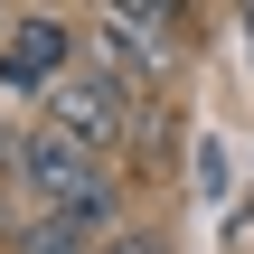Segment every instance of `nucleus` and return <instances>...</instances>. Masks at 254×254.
Segmentation results:
<instances>
[{
	"label": "nucleus",
	"mask_w": 254,
	"mask_h": 254,
	"mask_svg": "<svg viewBox=\"0 0 254 254\" xmlns=\"http://www.w3.org/2000/svg\"><path fill=\"white\" fill-rule=\"evenodd\" d=\"M47 123L66 132V141H85L94 160L123 141V85L104 75V66H85V75H66V85H47Z\"/></svg>",
	"instance_id": "nucleus-1"
},
{
	"label": "nucleus",
	"mask_w": 254,
	"mask_h": 254,
	"mask_svg": "<svg viewBox=\"0 0 254 254\" xmlns=\"http://www.w3.org/2000/svg\"><path fill=\"white\" fill-rule=\"evenodd\" d=\"M75 38H66V19H9V38H0V94H47V85H66L75 66Z\"/></svg>",
	"instance_id": "nucleus-2"
},
{
	"label": "nucleus",
	"mask_w": 254,
	"mask_h": 254,
	"mask_svg": "<svg viewBox=\"0 0 254 254\" xmlns=\"http://www.w3.org/2000/svg\"><path fill=\"white\" fill-rule=\"evenodd\" d=\"M94 28H104V57L113 66H132V75H160L170 57H179V9H151V0H113V9H94Z\"/></svg>",
	"instance_id": "nucleus-3"
},
{
	"label": "nucleus",
	"mask_w": 254,
	"mask_h": 254,
	"mask_svg": "<svg viewBox=\"0 0 254 254\" xmlns=\"http://www.w3.org/2000/svg\"><path fill=\"white\" fill-rule=\"evenodd\" d=\"M9 254H94V236L66 226V217H28V226L9 236Z\"/></svg>",
	"instance_id": "nucleus-4"
},
{
	"label": "nucleus",
	"mask_w": 254,
	"mask_h": 254,
	"mask_svg": "<svg viewBox=\"0 0 254 254\" xmlns=\"http://www.w3.org/2000/svg\"><path fill=\"white\" fill-rule=\"evenodd\" d=\"M94 254H170V236H160V226H113Z\"/></svg>",
	"instance_id": "nucleus-5"
},
{
	"label": "nucleus",
	"mask_w": 254,
	"mask_h": 254,
	"mask_svg": "<svg viewBox=\"0 0 254 254\" xmlns=\"http://www.w3.org/2000/svg\"><path fill=\"white\" fill-rule=\"evenodd\" d=\"M198 198H226V141H198Z\"/></svg>",
	"instance_id": "nucleus-6"
},
{
	"label": "nucleus",
	"mask_w": 254,
	"mask_h": 254,
	"mask_svg": "<svg viewBox=\"0 0 254 254\" xmlns=\"http://www.w3.org/2000/svg\"><path fill=\"white\" fill-rule=\"evenodd\" d=\"M236 28H245V57H254V0H245V9H236Z\"/></svg>",
	"instance_id": "nucleus-7"
},
{
	"label": "nucleus",
	"mask_w": 254,
	"mask_h": 254,
	"mask_svg": "<svg viewBox=\"0 0 254 254\" xmlns=\"http://www.w3.org/2000/svg\"><path fill=\"white\" fill-rule=\"evenodd\" d=\"M0 38H9V9H0Z\"/></svg>",
	"instance_id": "nucleus-8"
}]
</instances>
